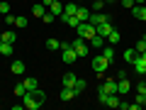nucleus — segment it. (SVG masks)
<instances>
[{
    "label": "nucleus",
    "instance_id": "obj_1",
    "mask_svg": "<svg viewBox=\"0 0 146 110\" xmlns=\"http://www.w3.org/2000/svg\"><path fill=\"white\" fill-rule=\"evenodd\" d=\"M22 105H25L27 110H39L44 103H42L39 98H36V93H34V91H27V93L22 95Z\"/></svg>",
    "mask_w": 146,
    "mask_h": 110
},
{
    "label": "nucleus",
    "instance_id": "obj_21",
    "mask_svg": "<svg viewBox=\"0 0 146 110\" xmlns=\"http://www.w3.org/2000/svg\"><path fill=\"white\" fill-rule=\"evenodd\" d=\"M10 71L15 73V76H22V73H25V64H22V61H12Z\"/></svg>",
    "mask_w": 146,
    "mask_h": 110
},
{
    "label": "nucleus",
    "instance_id": "obj_12",
    "mask_svg": "<svg viewBox=\"0 0 146 110\" xmlns=\"http://www.w3.org/2000/svg\"><path fill=\"white\" fill-rule=\"evenodd\" d=\"M76 81H78V76H73V73L68 71V73H63V78H61V86H66V88H73V86H76Z\"/></svg>",
    "mask_w": 146,
    "mask_h": 110
},
{
    "label": "nucleus",
    "instance_id": "obj_29",
    "mask_svg": "<svg viewBox=\"0 0 146 110\" xmlns=\"http://www.w3.org/2000/svg\"><path fill=\"white\" fill-rule=\"evenodd\" d=\"M27 93V88H25V83H15V95L17 98H22V95Z\"/></svg>",
    "mask_w": 146,
    "mask_h": 110
},
{
    "label": "nucleus",
    "instance_id": "obj_11",
    "mask_svg": "<svg viewBox=\"0 0 146 110\" xmlns=\"http://www.w3.org/2000/svg\"><path fill=\"white\" fill-rule=\"evenodd\" d=\"M131 15H134L136 20L146 22V5H134V7H131Z\"/></svg>",
    "mask_w": 146,
    "mask_h": 110
},
{
    "label": "nucleus",
    "instance_id": "obj_35",
    "mask_svg": "<svg viewBox=\"0 0 146 110\" xmlns=\"http://www.w3.org/2000/svg\"><path fill=\"white\" fill-rule=\"evenodd\" d=\"M10 12V3H0V15H7Z\"/></svg>",
    "mask_w": 146,
    "mask_h": 110
},
{
    "label": "nucleus",
    "instance_id": "obj_37",
    "mask_svg": "<svg viewBox=\"0 0 146 110\" xmlns=\"http://www.w3.org/2000/svg\"><path fill=\"white\" fill-rule=\"evenodd\" d=\"M119 78H127V68H119V71H117V81Z\"/></svg>",
    "mask_w": 146,
    "mask_h": 110
},
{
    "label": "nucleus",
    "instance_id": "obj_38",
    "mask_svg": "<svg viewBox=\"0 0 146 110\" xmlns=\"http://www.w3.org/2000/svg\"><path fill=\"white\" fill-rule=\"evenodd\" d=\"M5 22H7V25H15V15H10V12H7V15H5Z\"/></svg>",
    "mask_w": 146,
    "mask_h": 110
},
{
    "label": "nucleus",
    "instance_id": "obj_32",
    "mask_svg": "<svg viewBox=\"0 0 146 110\" xmlns=\"http://www.w3.org/2000/svg\"><path fill=\"white\" fill-rule=\"evenodd\" d=\"M136 93L146 95V81H139V83H136Z\"/></svg>",
    "mask_w": 146,
    "mask_h": 110
},
{
    "label": "nucleus",
    "instance_id": "obj_20",
    "mask_svg": "<svg viewBox=\"0 0 146 110\" xmlns=\"http://www.w3.org/2000/svg\"><path fill=\"white\" fill-rule=\"evenodd\" d=\"M61 20L66 22V25H71V27H78V25H80V20H78L76 15H61Z\"/></svg>",
    "mask_w": 146,
    "mask_h": 110
},
{
    "label": "nucleus",
    "instance_id": "obj_13",
    "mask_svg": "<svg viewBox=\"0 0 146 110\" xmlns=\"http://www.w3.org/2000/svg\"><path fill=\"white\" fill-rule=\"evenodd\" d=\"M110 17L105 15V12H90V20L88 22H93V25H102V22H107Z\"/></svg>",
    "mask_w": 146,
    "mask_h": 110
},
{
    "label": "nucleus",
    "instance_id": "obj_28",
    "mask_svg": "<svg viewBox=\"0 0 146 110\" xmlns=\"http://www.w3.org/2000/svg\"><path fill=\"white\" fill-rule=\"evenodd\" d=\"M85 86H88V83H85L83 78H78V81H76V86H73V91H76V93H83V91H85Z\"/></svg>",
    "mask_w": 146,
    "mask_h": 110
},
{
    "label": "nucleus",
    "instance_id": "obj_19",
    "mask_svg": "<svg viewBox=\"0 0 146 110\" xmlns=\"http://www.w3.org/2000/svg\"><path fill=\"white\" fill-rule=\"evenodd\" d=\"M46 49L49 52H61V42L51 37V39H46Z\"/></svg>",
    "mask_w": 146,
    "mask_h": 110
},
{
    "label": "nucleus",
    "instance_id": "obj_34",
    "mask_svg": "<svg viewBox=\"0 0 146 110\" xmlns=\"http://www.w3.org/2000/svg\"><path fill=\"white\" fill-rule=\"evenodd\" d=\"M42 20H44V22H46V25H51V22H54V20H56V15H54V12H46V15H44V17H42Z\"/></svg>",
    "mask_w": 146,
    "mask_h": 110
},
{
    "label": "nucleus",
    "instance_id": "obj_23",
    "mask_svg": "<svg viewBox=\"0 0 146 110\" xmlns=\"http://www.w3.org/2000/svg\"><path fill=\"white\" fill-rule=\"evenodd\" d=\"M119 39H122V34H119V32H117V30H112V32H110V34H107V39H105V42H107V44H117V42H119Z\"/></svg>",
    "mask_w": 146,
    "mask_h": 110
},
{
    "label": "nucleus",
    "instance_id": "obj_39",
    "mask_svg": "<svg viewBox=\"0 0 146 110\" xmlns=\"http://www.w3.org/2000/svg\"><path fill=\"white\" fill-rule=\"evenodd\" d=\"M119 108L122 110H131V103H122V100H119Z\"/></svg>",
    "mask_w": 146,
    "mask_h": 110
},
{
    "label": "nucleus",
    "instance_id": "obj_44",
    "mask_svg": "<svg viewBox=\"0 0 146 110\" xmlns=\"http://www.w3.org/2000/svg\"><path fill=\"white\" fill-rule=\"evenodd\" d=\"M144 39H146V34H144Z\"/></svg>",
    "mask_w": 146,
    "mask_h": 110
},
{
    "label": "nucleus",
    "instance_id": "obj_26",
    "mask_svg": "<svg viewBox=\"0 0 146 110\" xmlns=\"http://www.w3.org/2000/svg\"><path fill=\"white\" fill-rule=\"evenodd\" d=\"M136 56H139V52H136V49H127V52H124V61H127V64H131Z\"/></svg>",
    "mask_w": 146,
    "mask_h": 110
},
{
    "label": "nucleus",
    "instance_id": "obj_25",
    "mask_svg": "<svg viewBox=\"0 0 146 110\" xmlns=\"http://www.w3.org/2000/svg\"><path fill=\"white\" fill-rule=\"evenodd\" d=\"M49 12H54L56 17H61V12H63V3H61V0H56V3L49 7Z\"/></svg>",
    "mask_w": 146,
    "mask_h": 110
},
{
    "label": "nucleus",
    "instance_id": "obj_5",
    "mask_svg": "<svg viewBox=\"0 0 146 110\" xmlns=\"http://www.w3.org/2000/svg\"><path fill=\"white\" fill-rule=\"evenodd\" d=\"M107 66H110V61L102 56V54H100V56H93V71L98 73V76H102V73L107 71Z\"/></svg>",
    "mask_w": 146,
    "mask_h": 110
},
{
    "label": "nucleus",
    "instance_id": "obj_16",
    "mask_svg": "<svg viewBox=\"0 0 146 110\" xmlns=\"http://www.w3.org/2000/svg\"><path fill=\"white\" fill-rule=\"evenodd\" d=\"M76 95H78V93H76L73 88H66V86L61 88V100H66V103H68V100H73Z\"/></svg>",
    "mask_w": 146,
    "mask_h": 110
},
{
    "label": "nucleus",
    "instance_id": "obj_6",
    "mask_svg": "<svg viewBox=\"0 0 146 110\" xmlns=\"http://www.w3.org/2000/svg\"><path fill=\"white\" fill-rule=\"evenodd\" d=\"M73 49H76V54H78V59H83V56H88V54H90V49H88V44H85L83 37H78V39L73 42Z\"/></svg>",
    "mask_w": 146,
    "mask_h": 110
},
{
    "label": "nucleus",
    "instance_id": "obj_36",
    "mask_svg": "<svg viewBox=\"0 0 146 110\" xmlns=\"http://www.w3.org/2000/svg\"><path fill=\"white\" fill-rule=\"evenodd\" d=\"M119 3H122V5H124V7H129V10H131V7H134V5H136L134 0H119Z\"/></svg>",
    "mask_w": 146,
    "mask_h": 110
},
{
    "label": "nucleus",
    "instance_id": "obj_3",
    "mask_svg": "<svg viewBox=\"0 0 146 110\" xmlns=\"http://www.w3.org/2000/svg\"><path fill=\"white\" fill-rule=\"evenodd\" d=\"M61 59H63V64H73L76 59H78V54H76V49H73V44H63V42H61Z\"/></svg>",
    "mask_w": 146,
    "mask_h": 110
},
{
    "label": "nucleus",
    "instance_id": "obj_17",
    "mask_svg": "<svg viewBox=\"0 0 146 110\" xmlns=\"http://www.w3.org/2000/svg\"><path fill=\"white\" fill-rule=\"evenodd\" d=\"M22 83H25V88H27V91H36V88H39V81H36L34 76H29V78H25Z\"/></svg>",
    "mask_w": 146,
    "mask_h": 110
},
{
    "label": "nucleus",
    "instance_id": "obj_27",
    "mask_svg": "<svg viewBox=\"0 0 146 110\" xmlns=\"http://www.w3.org/2000/svg\"><path fill=\"white\" fill-rule=\"evenodd\" d=\"M15 39H17V37H15V32H12V30L3 32V42H7V44H15Z\"/></svg>",
    "mask_w": 146,
    "mask_h": 110
},
{
    "label": "nucleus",
    "instance_id": "obj_22",
    "mask_svg": "<svg viewBox=\"0 0 146 110\" xmlns=\"http://www.w3.org/2000/svg\"><path fill=\"white\" fill-rule=\"evenodd\" d=\"M76 10H78L76 3H63V12L61 15H76Z\"/></svg>",
    "mask_w": 146,
    "mask_h": 110
},
{
    "label": "nucleus",
    "instance_id": "obj_30",
    "mask_svg": "<svg viewBox=\"0 0 146 110\" xmlns=\"http://www.w3.org/2000/svg\"><path fill=\"white\" fill-rule=\"evenodd\" d=\"M102 7H105V0H95V3H93V10H90V12H102Z\"/></svg>",
    "mask_w": 146,
    "mask_h": 110
},
{
    "label": "nucleus",
    "instance_id": "obj_33",
    "mask_svg": "<svg viewBox=\"0 0 146 110\" xmlns=\"http://www.w3.org/2000/svg\"><path fill=\"white\" fill-rule=\"evenodd\" d=\"M134 49H136V52L141 54V52H144V49H146V39H139V42L134 44Z\"/></svg>",
    "mask_w": 146,
    "mask_h": 110
},
{
    "label": "nucleus",
    "instance_id": "obj_10",
    "mask_svg": "<svg viewBox=\"0 0 146 110\" xmlns=\"http://www.w3.org/2000/svg\"><path fill=\"white\" fill-rule=\"evenodd\" d=\"M129 91H131L129 78H119V81H117V93H119V95H127Z\"/></svg>",
    "mask_w": 146,
    "mask_h": 110
},
{
    "label": "nucleus",
    "instance_id": "obj_7",
    "mask_svg": "<svg viewBox=\"0 0 146 110\" xmlns=\"http://www.w3.org/2000/svg\"><path fill=\"white\" fill-rule=\"evenodd\" d=\"M131 66H134V71L139 73V76H146V56H141V54H139V56L131 61Z\"/></svg>",
    "mask_w": 146,
    "mask_h": 110
},
{
    "label": "nucleus",
    "instance_id": "obj_18",
    "mask_svg": "<svg viewBox=\"0 0 146 110\" xmlns=\"http://www.w3.org/2000/svg\"><path fill=\"white\" fill-rule=\"evenodd\" d=\"M102 56L107 59L110 64L115 61V49H112V44H105V49H102Z\"/></svg>",
    "mask_w": 146,
    "mask_h": 110
},
{
    "label": "nucleus",
    "instance_id": "obj_14",
    "mask_svg": "<svg viewBox=\"0 0 146 110\" xmlns=\"http://www.w3.org/2000/svg\"><path fill=\"white\" fill-rule=\"evenodd\" d=\"M46 12H49V7L44 5V3H42V5H32V15H34V17H39V20H42V17L46 15Z\"/></svg>",
    "mask_w": 146,
    "mask_h": 110
},
{
    "label": "nucleus",
    "instance_id": "obj_42",
    "mask_svg": "<svg viewBox=\"0 0 146 110\" xmlns=\"http://www.w3.org/2000/svg\"><path fill=\"white\" fill-rule=\"evenodd\" d=\"M0 44H3V32H0Z\"/></svg>",
    "mask_w": 146,
    "mask_h": 110
},
{
    "label": "nucleus",
    "instance_id": "obj_40",
    "mask_svg": "<svg viewBox=\"0 0 146 110\" xmlns=\"http://www.w3.org/2000/svg\"><path fill=\"white\" fill-rule=\"evenodd\" d=\"M42 3H44V5H46V7H51L54 3H56V0H42Z\"/></svg>",
    "mask_w": 146,
    "mask_h": 110
},
{
    "label": "nucleus",
    "instance_id": "obj_2",
    "mask_svg": "<svg viewBox=\"0 0 146 110\" xmlns=\"http://www.w3.org/2000/svg\"><path fill=\"white\" fill-rule=\"evenodd\" d=\"M76 30H78V37H83L85 42H88V39H93V37L98 34V30H95V25H93V22H80V25L76 27Z\"/></svg>",
    "mask_w": 146,
    "mask_h": 110
},
{
    "label": "nucleus",
    "instance_id": "obj_9",
    "mask_svg": "<svg viewBox=\"0 0 146 110\" xmlns=\"http://www.w3.org/2000/svg\"><path fill=\"white\" fill-rule=\"evenodd\" d=\"M95 30H98V34H100V37H105V39H107V34L115 30V27H112V22L107 20V22H102V25H95Z\"/></svg>",
    "mask_w": 146,
    "mask_h": 110
},
{
    "label": "nucleus",
    "instance_id": "obj_31",
    "mask_svg": "<svg viewBox=\"0 0 146 110\" xmlns=\"http://www.w3.org/2000/svg\"><path fill=\"white\" fill-rule=\"evenodd\" d=\"M15 27H27V17L17 15V17H15Z\"/></svg>",
    "mask_w": 146,
    "mask_h": 110
},
{
    "label": "nucleus",
    "instance_id": "obj_4",
    "mask_svg": "<svg viewBox=\"0 0 146 110\" xmlns=\"http://www.w3.org/2000/svg\"><path fill=\"white\" fill-rule=\"evenodd\" d=\"M98 100L102 105H107V108H119V93H107V95L98 93Z\"/></svg>",
    "mask_w": 146,
    "mask_h": 110
},
{
    "label": "nucleus",
    "instance_id": "obj_43",
    "mask_svg": "<svg viewBox=\"0 0 146 110\" xmlns=\"http://www.w3.org/2000/svg\"><path fill=\"white\" fill-rule=\"evenodd\" d=\"M141 56H146V49H144V52H141Z\"/></svg>",
    "mask_w": 146,
    "mask_h": 110
},
{
    "label": "nucleus",
    "instance_id": "obj_41",
    "mask_svg": "<svg viewBox=\"0 0 146 110\" xmlns=\"http://www.w3.org/2000/svg\"><path fill=\"white\" fill-rule=\"evenodd\" d=\"M134 3H136V5H144V3H146V0H134Z\"/></svg>",
    "mask_w": 146,
    "mask_h": 110
},
{
    "label": "nucleus",
    "instance_id": "obj_8",
    "mask_svg": "<svg viewBox=\"0 0 146 110\" xmlns=\"http://www.w3.org/2000/svg\"><path fill=\"white\" fill-rule=\"evenodd\" d=\"M98 93H102V95H107V93H117V81H112V78L105 81V83L98 88Z\"/></svg>",
    "mask_w": 146,
    "mask_h": 110
},
{
    "label": "nucleus",
    "instance_id": "obj_24",
    "mask_svg": "<svg viewBox=\"0 0 146 110\" xmlns=\"http://www.w3.org/2000/svg\"><path fill=\"white\" fill-rule=\"evenodd\" d=\"M12 52H15V47H12V44H7V42L0 44V54H3V56H12Z\"/></svg>",
    "mask_w": 146,
    "mask_h": 110
},
{
    "label": "nucleus",
    "instance_id": "obj_15",
    "mask_svg": "<svg viewBox=\"0 0 146 110\" xmlns=\"http://www.w3.org/2000/svg\"><path fill=\"white\" fill-rule=\"evenodd\" d=\"M76 17H78L80 22H88V20H90V10H88V7H83V5H78V10H76Z\"/></svg>",
    "mask_w": 146,
    "mask_h": 110
}]
</instances>
